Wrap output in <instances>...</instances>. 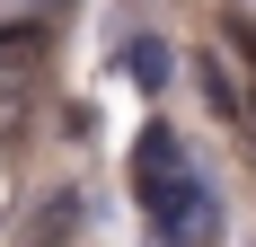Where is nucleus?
<instances>
[{"mask_svg": "<svg viewBox=\"0 0 256 247\" xmlns=\"http://www.w3.org/2000/svg\"><path fill=\"white\" fill-rule=\"evenodd\" d=\"M132 203L150 221V247H212L221 238V194L194 168L177 124H142V142H132Z\"/></svg>", "mask_w": 256, "mask_h": 247, "instance_id": "f257e3e1", "label": "nucleus"}, {"mask_svg": "<svg viewBox=\"0 0 256 247\" xmlns=\"http://www.w3.org/2000/svg\"><path fill=\"white\" fill-rule=\"evenodd\" d=\"M36 53H44V26H36V18H9V26H0V80H26Z\"/></svg>", "mask_w": 256, "mask_h": 247, "instance_id": "f03ea898", "label": "nucleus"}, {"mask_svg": "<svg viewBox=\"0 0 256 247\" xmlns=\"http://www.w3.org/2000/svg\"><path fill=\"white\" fill-rule=\"evenodd\" d=\"M168 71H177V53L159 44V36H132L124 44V80L132 88H168Z\"/></svg>", "mask_w": 256, "mask_h": 247, "instance_id": "7ed1b4c3", "label": "nucleus"}, {"mask_svg": "<svg viewBox=\"0 0 256 247\" xmlns=\"http://www.w3.org/2000/svg\"><path fill=\"white\" fill-rule=\"evenodd\" d=\"M18 124H26V88H18V80H0V142H9Z\"/></svg>", "mask_w": 256, "mask_h": 247, "instance_id": "20e7f679", "label": "nucleus"}, {"mask_svg": "<svg viewBox=\"0 0 256 247\" xmlns=\"http://www.w3.org/2000/svg\"><path fill=\"white\" fill-rule=\"evenodd\" d=\"M230 44L248 53V71H256V26H248V18H230Z\"/></svg>", "mask_w": 256, "mask_h": 247, "instance_id": "39448f33", "label": "nucleus"}]
</instances>
